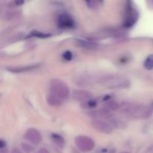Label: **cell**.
Wrapping results in <instances>:
<instances>
[{
    "label": "cell",
    "instance_id": "cell-1",
    "mask_svg": "<svg viewBox=\"0 0 153 153\" xmlns=\"http://www.w3.org/2000/svg\"><path fill=\"white\" fill-rule=\"evenodd\" d=\"M122 112L133 119H147L152 114L151 109L143 105H127L122 109Z\"/></svg>",
    "mask_w": 153,
    "mask_h": 153
},
{
    "label": "cell",
    "instance_id": "cell-2",
    "mask_svg": "<svg viewBox=\"0 0 153 153\" xmlns=\"http://www.w3.org/2000/svg\"><path fill=\"white\" fill-rule=\"evenodd\" d=\"M98 82L110 89H124L129 87L130 82L126 78L117 75H108L98 78Z\"/></svg>",
    "mask_w": 153,
    "mask_h": 153
},
{
    "label": "cell",
    "instance_id": "cell-3",
    "mask_svg": "<svg viewBox=\"0 0 153 153\" xmlns=\"http://www.w3.org/2000/svg\"><path fill=\"white\" fill-rule=\"evenodd\" d=\"M49 92L58 96L63 100H66L70 96V89L68 86L63 81L59 79H54L51 82L49 86Z\"/></svg>",
    "mask_w": 153,
    "mask_h": 153
},
{
    "label": "cell",
    "instance_id": "cell-4",
    "mask_svg": "<svg viewBox=\"0 0 153 153\" xmlns=\"http://www.w3.org/2000/svg\"><path fill=\"white\" fill-rule=\"evenodd\" d=\"M75 143L79 150L83 152H88L92 150L95 146L94 140L88 136L79 135L75 138Z\"/></svg>",
    "mask_w": 153,
    "mask_h": 153
},
{
    "label": "cell",
    "instance_id": "cell-5",
    "mask_svg": "<svg viewBox=\"0 0 153 153\" xmlns=\"http://www.w3.org/2000/svg\"><path fill=\"white\" fill-rule=\"evenodd\" d=\"M91 126L99 132L103 134H110L113 131V126L108 122L102 120H93L91 123Z\"/></svg>",
    "mask_w": 153,
    "mask_h": 153
},
{
    "label": "cell",
    "instance_id": "cell-6",
    "mask_svg": "<svg viewBox=\"0 0 153 153\" xmlns=\"http://www.w3.org/2000/svg\"><path fill=\"white\" fill-rule=\"evenodd\" d=\"M25 138L33 144L38 145L41 142L42 137L40 131L35 128H28L25 134Z\"/></svg>",
    "mask_w": 153,
    "mask_h": 153
},
{
    "label": "cell",
    "instance_id": "cell-7",
    "mask_svg": "<svg viewBox=\"0 0 153 153\" xmlns=\"http://www.w3.org/2000/svg\"><path fill=\"white\" fill-rule=\"evenodd\" d=\"M72 96L75 100L80 101L82 102L93 99V94L89 91H84V90H76L73 92Z\"/></svg>",
    "mask_w": 153,
    "mask_h": 153
},
{
    "label": "cell",
    "instance_id": "cell-8",
    "mask_svg": "<svg viewBox=\"0 0 153 153\" xmlns=\"http://www.w3.org/2000/svg\"><path fill=\"white\" fill-rule=\"evenodd\" d=\"M88 114L91 117L94 118V120H100L101 118H107L110 120L111 117V113L109 111L106 110L105 108L100 109V110L91 111L88 112Z\"/></svg>",
    "mask_w": 153,
    "mask_h": 153
},
{
    "label": "cell",
    "instance_id": "cell-9",
    "mask_svg": "<svg viewBox=\"0 0 153 153\" xmlns=\"http://www.w3.org/2000/svg\"><path fill=\"white\" fill-rule=\"evenodd\" d=\"M58 25L60 27L64 28H72L74 25L73 19L67 14H61L58 19Z\"/></svg>",
    "mask_w": 153,
    "mask_h": 153
},
{
    "label": "cell",
    "instance_id": "cell-10",
    "mask_svg": "<svg viewBox=\"0 0 153 153\" xmlns=\"http://www.w3.org/2000/svg\"><path fill=\"white\" fill-rule=\"evenodd\" d=\"M46 102L51 106H55V107H56V106L61 105L63 102H64V100L61 99V97H58V96L49 92L46 95Z\"/></svg>",
    "mask_w": 153,
    "mask_h": 153
},
{
    "label": "cell",
    "instance_id": "cell-11",
    "mask_svg": "<svg viewBox=\"0 0 153 153\" xmlns=\"http://www.w3.org/2000/svg\"><path fill=\"white\" fill-rule=\"evenodd\" d=\"M137 14L136 13V10H134L132 8H130L128 10V14H127V16L126 17L125 22H124L125 26L130 27L131 25H133L135 23L136 21H137Z\"/></svg>",
    "mask_w": 153,
    "mask_h": 153
},
{
    "label": "cell",
    "instance_id": "cell-12",
    "mask_svg": "<svg viewBox=\"0 0 153 153\" xmlns=\"http://www.w3.org/2000/svg\"><path fill=\"white\" fill-rule=\"evenodd\" d=\"M21 16V11L18 10H8L5 12L3 15V19L4 20H13V19H17Z\"/></svg>",
    "mask_w": 153,
    "mask_h": 153
},
{
    "label": "cell",
    "instance_id": "cell-13",
    "mask_svg": "<svg viewBox=\"0 0 153 153\" xmlns=\"http://www.w3.org/2000/svg\"><path fill=\"white\" fill-rule=\"evenodd\" d=\"M120 105L116 101H113V100H107L105 102L103 105V108L106 109V110L109 111H116L119 109Z\"/></svg>",
    "mask_w": 153,
    "mask_h": 153
},
{
    "label": "cell",
    "instance_id": "cell-14",
    "mask_svg": "<svg viewBox=\"0 0 153 153\" xmlns=\"http://www.w3.org/2000/svg\"><path fill=\"white\" fill-rule=\"evenodd\" d=\"M77 43L79 46H82V47L85 48V49H97L98 47V44L93 42L85 41V40H78Z\"/></svg>",
    "mask_w": 153,
    "mask_h": 153
},
{
    "label": "cell",
    "instance_id": "cell-15",
    "mask_svg": "<svg viewBox=\"0 0 153 153\" xmlns=\"http://www.w3.org/2000/svg\"><path fill=\"white\" fill-rule=\"evenodd\" d=\"M51 139H52V142L55 143V145L60 148H62L64 146V140L61 135L57 134H52L51 136Z\"/></svg>",
    "mask_w": 153,
    "mask_h": 153
},
{
    "label": "cell",
    "instance_id": "cell-16",
    "mask_svg": "<svg viewBox=\"0 0 153 153\" xmlns=\"http://www.w3.org/2000/svg\"><path fill=\"white\" fill-rule=\"evenodd\" d=\"M38 67L37 65H32V66H28V67H13L11 69H7L10 71L13 72V73H22V72H28L31 71V70H34L35 68Z\"/></svg>",
    "mask_w": 153,
    "mask_h": 153
},
{
    "label": "cell",
    "instance_id": "cell-17",
    "mask_svg": "<svg viewBox=\"0 0 153 153\" xmlns=\"http://www.w3.org/2000/svg\"><path fill=\"white\" fill-rule=\"evenodd\" d=\"M97 102L94 99H91L87 101L82 102V107L83 108H93L97 107Z\"/></svg>",
    "mask_w": 153,
    "mask_h": 153
},
{
    "label": "cell",
    "instance_id": "cell-18",
    "mask_svg": "<svg viewBox=\"0 0 153 153\" xmlns=\"http://www.w3.org/2000/svg\"><path fill=\"white\" fill-rule=\"evenodd\" d=\"M144 67L148 70L153 69V55H150L147 57L144 62Z\"/></svg>",
    "mask_w": 153,
    "mask_h": 153
},
{
    "label": "cell",
    "instance_id": "cell-19",
    "mask_svg": "<svg viewBox=\"0 0 153 153\" xmlns=\"http://www.w3.org/2000/svg\"><path fill=\"white\" fill-rule=\"evenodd\" d=\"M31 35L32 37H39V38H46V37H50V34H46V33H43V32H40L39 31H33L31 33Z\"/></svg>",
    "mask_w": 153,
    "mask_h": 153
},
{
    "label": "cell",
    "instance_id": "cell-20",
    "mask_svg": "<svg viewBox=\"0 0 153 153\" xmlns=\"http://www.w3.org/2000/svg\"><path fill=\"white\" fill-rule=\"evenodd\" d=\"M21 147H22V150H23L25 153H31L34 151V148H33L31 145L26 143H22Z\"/></svg>",
    "mask_w": 153,
    "mask_h": 153
},
{
    "label": "cell",
    "instance_id": "cell-21",
    "mask_svg": "<svg viewBox=\"0 0 153 153\" xmlns=\"http://www.w3.org/2000/svg\"><path fill=\"white\" fill-rule=\"evenodd\" d=\"M85 3L87 4V5L89 7L93 9H97V7H100V4L101 3V1H86Z\"/></svg>",
    "mask_w": 153,
    "mask_h": 153
},
{
    "label": "cell",
    "instance_id": "cell-22",
    "mask_svg": "<svg viewBox=\"0 0 153 153\" xmlns=\"http://www.w3.org/2000/svg\"><path fill=\"white\" fill-rule=\"evenodd\" d=\"M63 58H64V59L67 60V61H70L73 58V54L70 51H67V52L63 54Z\"/></svg>",
    "mask_w": 153,
    "mask_h": 153
},
{
    "label": "cell",
    "instance_id": "cell-23",
    "mask_svg": "<svg viewBox=\"0 0 153 153\" xmlns=\"http://www.w3.org/2000/svg\"><path fill=\"white\" fill-rule=\"evenodd\" d=\"M37 153H50L49 152V150L46 149V148H40Z\"/></svg>",
    "mask_w": 153,
    "mask_h": 153
},
{
    "label": "cell",
    "instance_id": "cell-24",
    "mask_svg": "<svg viewBox=\"0 0 153 153\" xmlns=\"http://www.w3.org/2000/svg\"><path fill=\"white\" fill-rule=\"evenodd\" d=\"M10 153H22V152H21L19 149H17V148H13V149H12L11 152H10Z\"/></svg>",
    "mask_w": 153,
    "mask_h": 153
},
{
    "label": "cell",
    "instance_id": "cell-25",
    "mask_svg": "<svg viewBox=\"0 0 153 153\" xmlns=\"http://www.w3.org/2000/svg\"><path fill=\"white\" fill-rule=\"evenodd\" d=\"M120 153H130V152H120Z\"/></svg>",
    "mask_w": 153,
    "mask_h": 153
}]
</instances>
